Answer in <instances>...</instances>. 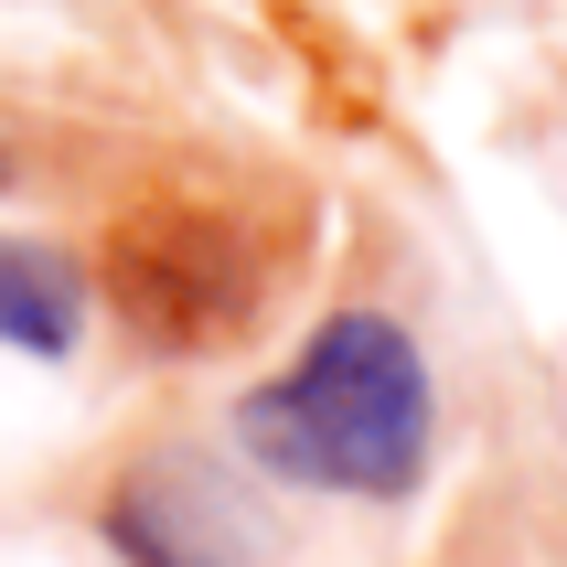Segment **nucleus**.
I'll use <instances>...</instances> for the list:
<instances>
[{
  "mask_svg": "<svg viewBox=\"0 0 567 567\" xmlns=\"http://www.w3.org/2000/svg\"><path fill=\"white\" fill-rule=\"evenodd\" d=\"M236 450L257 472L343 504H408L440 450V385L396 311H332L268 385L236 396Z\"/></svg>",
  "mask_w": 567,
  "mask_h": 567,
  "instance_id": "obj_1",
  "label": "nucleus"
},
{
  "mask_svg": "<svg viewBox=\"0 0 567 567\" xmlns=\"http://www.w3.org/2000/svg\"><path fill=\"white\" fill-rule=\"evenodd\" d=\"M279 300V247L225 193H140L96 236V311L161 364L247 343Z\"/></svg>",
  "mask_w": 567,
  "mask_h": 567,
  "instance_id": "obj_2",
  "label": "nucleus"
},
{
  "mask_svg": "<svg viewBox=\"0 0 567 567\" xmlns=\"http://www.w3.org/2000/svg\"><path fill=\"white\" fill-rule=\"evenodd\" d=\"M96 536L118 546V567H257L247 525L193 461H140L118 472V493L96 504Z\"/></svg>",
  "mask_w": 567,
  "mask_h": 567,
  "instance_id": "obj_3",
  "label": "nucleus"
},
{
  "mask_svg": "<svg viewBox=\"0 0 567 567\" xmlns=\"http://www.w3.org/2000/svg\"><path fill=\"white\" fill-rule=\"evenodd\" d=\"M0 343L43 353V364H64V353L86 343V279L64 257L22 247V236H0Z\"/></svg>",
  "mask_w": 567,
  "mask_h": 567,
  "instance_id": "obj_4",
  "label": "nucleus"
},
{
  "mask_svg": "<svg viewBox=\"0 0 567 567\" xmlns=\"http://www.w3.org/2000/svg\"><path fill=\"white\" fill-rule=\"evenodd\" d=\"M22 183V151H11V128H0V193Z\"/></svg>",
  "mask_w": 567,
  "mask_h": 567,
  "instance_id": "obj_5",
  "label": "nucleus"
}]
</instances>
